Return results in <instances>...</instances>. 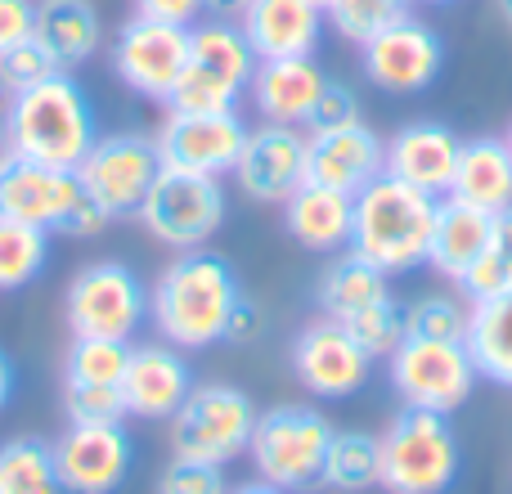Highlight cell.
Here are the masks:
<instances>
[{"label":"cell","mask_w":512,"mask_h":494,"mask_svg":"<svg viewBox=\"0 0 512 494\" xmlns=\"http://www.w3.org/2000/svg\"><path fill=\"white\" fill-rule=\"evenodd\" d=\"M50 230L18 221H0V292H23L45 274Z\"/></svg>","instance_id":"32"},{"label":"cell","mask_w":512,"mask_h":494,"mask_svg":"<svg viewBox=\"0 0 512 494\" xmlns=\"http://www.w3.org/2000/svg\"><path fill=\"white\" fill-rule=\"evenodd\" d=\"M14 387H18V373H14V355L0 346V409L9 405V396H14Z\"/></svg>","instance_id":"46"},{"label":"cell","mask_w":512,"mask_h":494,"mask_svg":"<svg viewBox=\"0 0 512 494\" xmlns=\"http://www.w3.org/2000/svg\"><path fill=\"white\" fill-rule=\"evenodd\" d=\"M243 9H248V0H207V18H230V23H239Z\"/></svg>","instance_id":"47"},{"label":"cell","mask_w":512,"mask_h":494,"mask_svg":"<svg viewBox=\"0 0 512 494\" xmlns=\"http://www.w3.org/2000/svg\"><path fill=\"white\" fill-rule=\"evenodd\" d=\"M0 494H63L54 445L41 436H14L0 445Z\"/></svg>","instance_id":"31"},{"label":"cell","mask_w":512,"mask_h":494,"mask_svg":"<svg viewBox=\"0 0 512 494\" xmlns=\"http://www.w3.org/2000/svg\"><path fill=\"white\" fill-rule=\"evenodd\" d=\"M135 14L158 18V23L194 27L198 18H207V0H135Z\"/></svg>","instance_id":"43"},{"label":"cell","mask_w":512,"mask_h":494,"mask_svg":"<svg viewBox=\"0 0 512 494\" xmlns=\"http://www.w3.org/2000/svg\"><path fill=\"white\" fill-rule=\"evenodd\" d=\"M382 481V436L373 432H333L328 445V463H324V486L337 494H364L378 490Z\"/></svg>","instance_id":"30"},{"label":"cell","mask_w":512,"mask_h":494,"mask_svg":"<svg viewBox=\"0 0 512 494\" xmlns=\"http://www.w3.org/2000/svg\"><path fill=\"white\" fill-rule=\"evenodd\" d=\"M382 171H387V140H382L373 126H364V117L351 126H337V131L306 135V180L310 185L360 194Z\"/></svg>","instance_id":"19"},{"label":"cell","mask_w":512,"mask_h":494,"mask_svg":"<svg viewBox=\"0 0 512 494\" xmlns=\"http://www.w3.org/2000/svg\"><path fill=\"white\" fill-rule=\"evenodd\" d=\"M495 5H499V14H504V23L512 27V0H495Z\"/></svg>","instance_id":"52"},{"label":"cell","mask_w":512,"mask_h":494,"mask_svg":"<svg viewBox=\"0 0 512 494\" xmlns=\"http://www.w3.org/2000/svg\"><path fill=\"white\" fill-rule=\"evenodd\" d=\"M463 472V445L450 414L400 409L382 432V481L387 494H445Z\"/></svg>","instance_id":"5"},{"label":"cell","mask_w":512,"mask_h":494,"mask_svg":"<svg viewBox=\"0 0 512 494\" xmlns=\"http://www.w3.org/2000/svg\"><path fill=\"white\" fill-rule=\"evenodd\" d=\"M432 230H436V198L387 176V171L355 194L351 247L360 256H369L373 265H382L387 274H409L418 265H427Z\"/></svg>","instance_id":"3"},{"label":"cell","mask_w":512,"mask_h":494,"mask_svg":"<svg viewBox=\"0 0 512 494\" xmlns=\"http://www.w3.org/2000/svg\"><path fill=\"white\" fill-rule=\"evenodd\" d=\"M63 310H68L72 337L131 342L149 319V288L126 261H90L72 274Z\"/></svg>","instance_id":"8"},{"label":"cell","mask_w":512,"mask_h":494,"mask_svg":"<svg viewBox=\"0 0 512 494\" xmlns=\"http://www.w3.org/2000/svg\"><path fill=\"white\" fill-rule=\"evenodd\" d=\"M239 27L256 59H297L315 54L324 41V9L310 0H248Z\"/></svg>","instance_id":"23"},{"label":"cell","mask_w":512,"mask_h":494,"mask_svg":"<svg viewBox=\"0 0 512 494\" xmlns=\"http://www.w3.org/2000/svg\"><path fill=\"white\" fill-rule=\"evenodd\" d=\"M445 198H459V203L481 207V212H490V216L512 207V153H508L504 135L463 140L459 167H454V185Z\"/></svg>","instance_id":"27"},{"label":"cell","mask_w":512,"mask_h":494,"mask_svg":"<svg viewBox=\"0 0 512 494\" xmlns=\"http://www.w3.org/2000/svg\"><path fill=\"white\" fill-rule=\"evenodd\" d=\"M225 207L230 203H225V189L216 176L162 167L135 221L149 230V239H158L171 252H194L216 239V230L225 225Z\"/></svg>","instance_id":"9"},{"label":"cell","mask_w":512,"mask_h":494,"mask_svg":"<svg viewBox=\"0 0 512 494\" xmlns=\"http://www.w3.org/2000/svg\"><path fill=\"white\" fill-rule=\"evenodd\" d=\"M468 297L450 292H427V297L405 306V333L409 337H436V342H463L468 337Z\"/></svg>","instance_id":"34"},{"label":"cell","mask_w":512,"mask_h":494,"mask_svg":"<svg viewBox=\"0 0 512 494\" xmlns=\"http://www.w3.org/2000/svg\"><path fill=\"white\" fill-rule=\"evenodd\" d=\"M333 427L315 405H274L256 414L248 459L252 472L283 494H310L324 486Z\"/></svg>","instance_id":"6"},{"label":"cell","mask_w":512,"mask_h":494,"mask_svg":"<svg viewBox=\"0 0 512 494\" xmlns=\"http://www.w3.org/2000/svg\"><path fill=\"white\" fill-rule=\"evenodd\" d=\"M108 225H113V216H108L90 194H81L77 203H72V212L63 216L59 234H63V239H99Z\"/></svg>","instance_id":"42"},{"label":"cell","mask_w":512,"mask_h":494,"mask_svg":"<svg viewBox=\"0 0 512 494\" xmlns=\"http://www.w3.org/2000/svg\"><path fill=\"white\" fill-rule=\"evenodd\" d=\"M256 333H261V310H256V301L243 292L230 315V328H225V342H252Z\"/></svg>","instance_id":"45"},{"label":"cell","mask_w":512,"mask_h":494,"mask_svg":"<svg viewBox=\"0 0 512 494\" xmlns=\"http://www.w3.org/2000/svg\"><path fill=\"white\" fill-rule=\"evenodd\" d=\"M5 158H9V140H5V122H0V167H5Z\"/></svg>","instance_id":"51"},{"label":"cell","mask_w":512,"mask_h":494,"mask_svg":"<svg viewBox=\"0 0 512 494\" xmlns=\"http://www.w3.org/2000/svg\"><path fill=\"white\" fill-rule=\"evenodd\" d=\"M256 405L230 382H194L185 405L171 414V459L230 468L252 445Z\"/></svg>","instance_id":"7"},{"label":"cell","mask_w":512,"mask_h":494,"mask_svg":"<svg viewBox=\"0 0 512 494\" xmlns=\"http://www.w3.org/2000/svg\"><path fill=\"white\" fill-rule=\"evenodd\" d=\"M405 14H414V0H337V5L328 9V23H333L337 36L364 45L369 36L400 23Z\"/></svg>","instance_id":"36"},{"label":"cell","mask_w":512,"mask_h":494,"mask_svg":"<svg viewBox=\"0 0 512 494\" xmlns=\"http://www.w3.org/2000/svg\"><path fill=\"white\" fill-rule=\"evenodd\" d=\"M189 391H194V369L185 364L180 346H171V342L131 346V364L122 373L126 418L171 423V414L185 405Z\"/></svg>","instance_id":"20"},{"label":"cell","mask_w":512,"mask_h":494,"mask_svg":"<svg viewBox=\"0 0 512 494\" xmlns=\"http://www.w3.org/2000/svg\"><path fill=\"white\" fill-rule=\"evenodd\" d=\"M131 364V342L117 337H72L63 382H95V387H122V373Z\"/></svg>","instance_id":"33"},{"label":"cell","mask_w":512,"mask_h":494,"mask_svg":"<svg viewBox=\"0 0 512 494\" xmlns=\"http://www.w3.org/2000/svg\"><path fill=\"white\" fill-rule=\"evenodd\" d=\"M256 72V54L239 23L230 18H198L189 27V59L167 113H239Z\"/></svg>","instance_id":"4"},{"label":"cell","mask_w":512,"mask_h":494,"mask_svg":"<svg viewBox=\"0 0 512 494\" xmlns=\"http://www.w3.org/2000/svg\"><path fill=\"white\" fill-rule=\"evenodd\" d=\"M382 297H391V274L382 265H373L369 256H360L355 247H346L342 256L328 261V270L319 274V292H315L319 310L328 319H337V324Z\"/></svg>","instance_id":"28"},{"label":"cell","mask_w":512,"mask_h":494,"mask_svg":"<svg viewBox=\"0 0 512 494\" xmlns=\"http://www.w3.org/2000/svg\"><path fill=\"white\" fill-rule=\"evenodd\" d=\"M508 288H512V252H504V247H495V243H490V252L459 279V292L468 301L495 297V292H508Z\"/></svg>","instance_id":"40"},{"label":"cell","mask_w":512,"mask_h":494,"mask_svg":"<svg viewBox=\"0 0 512 494\" xmlns=\"http://www.w3.org/2000/svg\"><path fill=\"white\" fill-rule=\"evenodd\" d=\"M490 243H495V216L490 212L459 203V198L436 203V230H432V247H427V265L441 279L459 283L490 252Z\"/></svg>","instance_id":"25"},{"label":"cell","mask_w":512,"mask_h":494,"mask_svg":"<svg viewBox=\"0 0 512 494\" xmlns=\"http://www.w3.org/2000/svg\"><path fill=\"white\" fill-rule=\"evenodd\" d=\"M32 36L59 63V72H72L104 45V18L90 0H36Z\"/></svg>","instance_id":"26"},{"label":"cell","mask_w":512,"mask_h":494,"mask_svg":"<svg viewBox=\"0 0 512 494\" xmlns=\"http://www.w3.org/2000/svg\"><path fill=\"white\" fill-rule=\"evenodd\" d=\"M360 68L387 95H418L427 90L445 68V41L423 23L405 14L400 23L382 27L378 36L360 45Z\"/></svg>","instance_id":"14"},{"label":"cell","mask_w":512,"mask_h":494,"mask_svg":"<svg viewBox=\"0 0 512 494\" xmlns=\"http://www.w3.org/2000/svg\"><path fill=\"white\" fill-rule=\"evenodd\" d=\"M54 72H59V63L41 50V41H36V36H27V41L0 50V81H5L14 95H18V90H27V86H36V81L54 77Z\"/></svg>","instance_id":"38"},{"label":"cell","mask_w":512,"mask_h":494,"mask_svg":"<svg viewBox=\"0 0 512 494\" xmlns=\"http://www.w3.org/2000/svg\"><path fill=\"white\" fill-rule=\"evenodd\" d=\"M463 140L445 122H409L387 140V176L441 198L454 185Z\"/></svg>","instance_id":"21"},{"label":"cell","mask_w":512,"mask_h":494,"mask_svg":"<svg viewBox=\"0 0 512 494\" xmlns=\"http://www.w3.org/2000/svg\"><path fill=\"white\" fill-rule=\"evenodd\" d=\"M5 140L14 158L77 171V162L99 140L95 104H90L86 86L68 72H54V77L18 90L14 108L5 113Z\"/></svg>","instance_id":"2"},{"label":"cell","mask_w":512,"mask_h":494,"mask_svg":"<svg viewBox=\"0 0 512 494\" xmlns=\"http://www.w3.org/2000/svg\"><path fill=\"white\" fill-rule=\"evenodd\" d=\"M36 18V0H0V50L27 41Z\"/></svg>","instance_id":"44"},{"label":"cell","mask_w":512,"mask_h":494,"mask_svg":"<svg viewBox=\"0 0 512 494\" xmlns=\"http://www.w3.org/2000/svg\"><path fill=\"white\" fill-rule=\"evenodd\" d=\"M63 494H117L135 468V445L122 423H68L54 441Z\"/></svg>","instance_id":"16"},{"label":"cell","mask_w":512,"mask_h":494,"mask_svg":"<svg viewBox=\"0 0 512 494\" xmlns=\"http://www.w3.org/2000/svg\"><path fill=\"white\" fill-rule=\"evenodd\" d=\"M351 212H355V194L328 185H301L297 194L283 203V230L292 234V243H301L306 252L333 256L351 247Z\"/></svg>","instance_id":"24"},{"label":"cell","mask_w":512,"mask_h":494,"mask_svg":"<svg viewBox=\"0 0 512 494\" xmlns=\"http://www.w3.org/2000/svg\"><path fill=\"white\" fill-rule=\"evenodd\" d=\"M423 5H454V0H423Z\"/></svg>","instance_id":"55"},{"label":"cell","mask_w":512,"mask_h":494,"mask_svg":"<svg viewBox=\"0 0 512 494\" xmlns=\"http://www.w3.org/2000/svg\"><path fill=\"white\" fill-rule=\"evenodd\" d=\"M351 122H360V99H355V90L346 86V81H328L306 126L310 131H337V126H351Z\"/></svg>","instance_id":"41"},{"label":"cell","mask_w":512,"mask_h":494,"mask_svg":"<svg viewBox=\"0 0 512 494\" xmlns=\"http://www.w3.org/2000/svg\"><path fill=\"white\" fill-rule=\"evenodd\" d=\"M495 247L512 252V207H504V212L495 216Z\"/></svg>","instance_id":"48"},{"label":"cell","mask_w":512,"mask_h":494,"mask_svg":"<svg viewBox=\"0 0 512 494\" xmlns=\"http://www.w3.org/2000/svg\"><path fill=\"white\" fill-rule=\"evenodd\" d=\"M468 346L472 364H477L481 378L512 387V288L495 292V297L468 301Z\"/></svg>","instance_id":"29"},{"label":"cell","mask_w":512,"mask_h":494,"mask_svg":"<svg viewBox=\"0 0 512 494\" xmlns=\"http://www.w3.org/2000/svg\"><path fill=\"white\" fill-rule=\"evenodd\" d=\"M230 494H283L279 486H270V481H243V486H230Z\"/></svg>","instance_id":"49"},{"label":"cell","mask_w":512,"mask_h":494,"mask_svg":"<svg viewBox=\"0 0 512 494\" xmlns=\"http://www.w3.org/2000/svg\"><path fill=\"white\" fill-rule=\"evenodd\" d=\"M234 180H239V189L252 203L283 207L306 185V135H301L297 126L261 122L256 131H248V144H243V153H239Z\"/></svg>","instance_id":"17"},{"label":"cell","mask_w":512,"mask_h":494,"mask_svg":"<svg viewBox=\"0 0 512 494\" xmlns=\"http://www.w3.org/2000/svg\"><path fill=\"white\" fill-rule=\"evenodd\" d=\"M9 108H14V90L5 86V81H0V122H5V113Z\"/></svg>","instance_id":"50"},{"label":"cell","mask_w":512,"mask_h":494,"mask_svg":"<svg viewBox=\"0 0 512 494\" xmlns=\"http://www.w3.org/2000/svg\"><path fill=\"white\" fill-rule=\"evenodd\" d=\"M328 86V72L315 63V54H297V59H256L248 99L265 122L279 126H306L315 113L319 95Z\"/></svg>","instance_id":"22"},{"label":"cell","mask_w":512,"mask_h":494,"mask_svg":"<svg viewBox=\"0 0 512 494\" xmlns=\"http://www.w3.org/2000/svg\"><path fill=\"white\" fill-rule=\"evenodd\" d=\"M387 378L409 409L454 414L463 400H472L477 364L463 342H436V337H409L387 355Z\"/></svg>","instance_id":"10"},{"label":"cell","mask_w":512,"mask_h":494,"mask_svg":"<svg viewBox=\"0 0 512 494\" xmlns=\"http://www.w3.org/2000/svg\"><path fill=\"white\" fill-rule=\"evenodd\" d=\"M292 373H297L301 391L315 400H351L364 391L373 373V355L346 333L337 319H310L297 337H292Z\"/></svg>","instance_id":"13"},{"label":"cell","mask_w":512,"mask_h":494,"mask_svg":"<svg viewBox=\"0 0 512 494\" xmlns=\"http://www.w3.org/2000/svg\"><path fill=\"white\" fill-rule=\"evenodd\" d=\"M153 140H158L162 167L221 180L239 167L248 122L239 113H167Z\"/></svg>","instance_id":"15"},{"label":"cell","mask_w":512,"mask_h":494,"mask_svg":"<svg viewBox=\"0 0 512 494\" xmlns=\"http://www.w3.org/2000/svg\"><path fill=\"white\" fill-rule=\"evenodd\" d=\"M342 324H346V333L373 355V360H387V355L405 342V306H400L396 297L373 301V306L355 310V315L342 319Z\"/></svg>","instance_id":"35"},{"label":"cell","mask_w":512,"mask_h":494,"mask_svg":"<svg viewBox=\"0 0 512 494\" xmlns=\"http://www.w3.org/2000/svg\"><path fill=\"white\" fill-rule=\"evenodd\" d=\"M153 494H230V481H225V468H216V463L171 459Z\"/></svg>","instance_id":"39"},{"label":"cell","mask_w":512,"mask_h":494,"mask_svg":"<svg viewBox=\"0 0 512 494\" xmlns=\"http://www.w3.org/2000/svg\"><path fill=\"white\" fill-rule=\"evenodd\" d=\"M504 144H508V153H512V122H508V131H504Z\"/></svg>","instance_id":"54"},{"label":"cell","mask_w":512,"mask_h":494,"mask_svg":"<svg viewBox=\"0 0 512 494\" xmlns=\"http://www.w3.org/2000/svg\"><path fill=\"white\" fill-rule=\"evenodd\" d=\"M310 5H315V9H324V14H328V9H333L337 0H310Z\"/></svg>","instance_id":"53"},{"label":"cell","mask_w":512,"mask_h":494,"mask_svg":"<svg viewBox=\"0 0 512 494\" xmlns=\"http://www.w3.org/2000/svg\"><path fill=\"white\" fill-rule=\"evenodd\" d=\"M63 414H68V423H122L126 418L122 387L63 382Z\"/></svg>","instance_id":"37"},{"label":"cell","mask_w":512,"mask_h":494,"mask_svg":"<svg viewBox=\"0 0 512 494\" xmlns=\"http://www.w3.org/2000/svg\"><path fill=\"white\" fill-rule=\"evenodd\" d=\"M81 198L77 171L45 167L32 158H14L9 153L0 167V221L36 225V230L59 234L63 216L72 212V203Z\"/></svg>","instance_id":"18"},{"label":"cell","mask_w":512,"mask_h":494,"mask_svg":"<svg viewBox=\"0 0 512 494\" xmlns=\"http://www.w3.org/2000/svg\"><path fill=\"white\" fill-rule=\"evenodd\" d=\"M239 297L243 283L234 265L207 247H194V252H176V261L149 288V319L162 342L180 351H212L216 342H225Z\"/></svg>","instance_id":"1"},{"label":"cell","mask_w":512,"mask_h":494,"mask_svg":"<svg viewBox=\"0 0 512 494\" xmlns=\"http://www.w3.org/2000/svg\"><path fill=\"white\" fill-rule=\"evenodd\" d=\"M189 59V27L176 23H158V18H126L113 36V63L117 81L126 90H135L140 99H153V104H167L171 90H176L180 72H185Z\"/></svg>","instance_id":"12"},{"label":"cell","mask_w":512,"mask_h":494,"mask_svg":"<svg viewBox=\"0 0 512 494\" xmlns=\"http://www.w3.org/2000/svg\"><path fill=\"white\" fill-rule=\"evenodd\" d=\"M158 176H162L158 140H153V135H140V131L99 135V140L90 144L86 158L77 162L81 194L95 198L113 221L140 216L144 198H149V189Z\"/></svg>","instance_id":"11"}]
</instances>
